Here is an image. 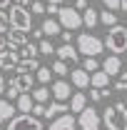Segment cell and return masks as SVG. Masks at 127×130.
I'll return each mask as SVG.
<instances>
[{
    "instance_id": "obj_17",
    "label": "cell",
    "mask_w": 127,
    "mask_h": 130,
    "mask_svg": "<svg viewBox=\"0 0 127 130\" xmlns=\"http://www.w3.org/2000/svg\"><path fill=\"white\" fill-rule=\"evenodd\" d=\"M32 105H35V100H32L30 93H20V95L15 98V108H17V113H30Z\"/></svg>"
},
{
    "instance_id": "obj_34",
    "label": "cell",
    "mask_w": 127,
    "mask_h": 130,
    "mask_svg": "<svg viewBox=\"0 0 127 130\" xmlns=\"http://www.w3.org/2000/svg\"><path fill=\"white\" fill-rule=\"evenodd\" d=\"M5 95L10 98V100H15V98L20 95V90H17V85H13V83H10V88H8V93H5Z\"/></svg>"
},
{
    "instance_id": "obj_19",
    "label": "cell",
    "mask_w": 127,
    "mask_h": 130,
    "mask_svg": "<svg viewBox=\"0 0 127 130\" xmlns=\"http://www.w3.org/2000/svg\"><path fill=\"white\" fill-rule=\"evenodd\" d=\"M17 55H20V60H28V58H37L40 55V48H37V43H25V45H20L17 48Z\"/></svg>"
},
{
    "instance_id": "obj_26",
    "label": "cell",
    "mask_w": 127,
    "mask_h": 130,
    "mask_svg": "<svg viewBox=\"0 0 127 130\" xmlns=\"http://www.w3.org/2000/svg\"><path fill=\"white\" fill-rule=\"evenodd\" d=\"M37 48H40V55H55L52 38H48V40H40V43H37Z\"/></svg>"
},
{
    "instance_id": "obj_36",
    "label": "cell",
    "mask_w": 127,
    "mask_h": 130,
    "mask_svg": "<svg viewBox=\"0 0 127 130\" xmlns=\"http://www.w3.org/2000/svg\"><path fill=\"white\" fill-rule=\"evenodd\" d=\"M57 10H60L57 3H48V8H45V13H50V15H57Z\"/></svg>"
},
{
    "instance_id": "obj_28",
    "label": "cell",
    "mask_w": 127,
    "mask_h": 130,
    "mask_svg": "<svg viewBox=\"0 0 127 130\" xmlns=\"http://www.w3.org/2000/svg\"><path fill=\"white\" fill-rule=\"evenodd\" d=\"M100 23H105L107 28H110V25H117V13H112V10L100 13Z\"/></svg>"
},
{
    "instance_id": "obj_14",
    "label": "cell",
    "mask_w": 127,
    "mask_h": 130,
    "mask_svg": "<svg viewBox=\"0 0 127 130\" xmlns=\"http://www.w3.org/2000/svg\"><path fill=\"white\" fill-rule=\"evenodd\" d=\"M102 70H105L110 78H112V75H120V70H122V60H120V55H110V58H105Z\"/></svg>"
},
{
    "instance_id": "obj_7",
    "label": "cell",
    "mask_w": 127,
    "mask_h": 130,
    "mask_svg": "<svg viewBox=\"0 0 127 130\" xmlns=\"http://www.w3.org/2000/svg\"><path fill=\"white\" fill-rule=\"evenodd\" d=\"M80 130H100V125H102V118H100V113H97L95 108H82L80 110V120H77Z\"/></svg>"
},
{
    "instance_id": "obj_40",
    "label": "cell",
    "mask_w": 127,
    "mask_h": 130,
    "mask_svg": "<svg viewBox=\"0 0 127 130\" xmlns=\"http://www.w3.org/2000/svg\"><path fill=\"white\" fill-rule=\"evenodd\" d=\"M3 93H5V78L0 75V95H3Z\"/></svg>"
},
{
    "instance_id": "obj_2",
    "label": "cell",
    "mask_w": 127,
    "mask_h": 130,
    "mask_svg": "<svg viewBox=\"0 0 127 130\" xmlns=\"http://www.w3.org/2000/svg\"><path fill=\"white\" fill-rule=\"evenodd\" d=\"M102 45L110 50L112 55L127 53V28H125V25H110L105 40H102Z\"/></svg>"
},
{
    "instance_id": "obj_20",
    "label": "cell",
    "mask_w": 127,
    "mask_h": 130,
    "mask_svg": "<svg viewBox=\"0 0 127 130\" xmlns=\"http://www.w3.org/2000/svg\"><path fill=\"white\" fill-rule=\"evenodd\" d=\"M67 110H70V105H65V100H55V103L45 105V115L43 118H55L60 113H67Z\"/></svg>"
},
{
    "instance_id": "obj_25",
    "label": "cell",
    "mask_w": 127,
    "mask_h": 130,
    "mask_svg": "<svg viewBox=\"0 0 127 130\" xmlns=\"http://www.w3.org/2000/svg\"><path fill=\"white\" fill-rule=\"evenodd\" d=\"M50 78H52V70H50V68H43V65H40V68L35 70V80H37V83L48 85V83H50Z\"/></svg>"
},
{
    "instance_id": "obj_32",
    "label": "cell",
    "mask_w": 127,
    "mask_h": 130,
    "mask_svg": "<svg viewBox=\"0 0 127 130\" xmlns=\"http://www.w3.org/2000/svg\"><path fill=\"white\" fill-rule=\"evenodd\" d=\"M102 5L107 8V10H112V13H120L122 8H120V0H102Z\"/></svg>"
},
{
    "instance_id": "obj_24",
    "label": "cell",
    "mask_w": 127,
    "mask_h": 130,
    "mask_svg": "<svg viewBox=\"0 0 127 130\" xmlns=\"http://www.w3.org/2000/svg\"><path fill=\"white\" fill-rule=\"evenodd\" d=\"M30 95L35 103H48V98H50V90L45 88V85H40V88H35V90H30Z\"/></svg>"
},
{
    "instance_id": "obj_6",
    "label": "cell",
    "mask_w": 127,
    "mask_h": 130,
    "mask_svg": "<svg viewBox=\"0 0 127 130\" xmlns=\"http://www.w3.org/2000/svg\"><path fill=\"white\" fill-rule=\"evenodd\" d=\"M57 20L67 30H80L82 28V15H80L77 8H60L57 10Z\"/></svg>"
},
{
    "instance_id": "obj_18",
    "label": "cell",
    "mask_w": 127,
    "mask_h": 130,
    "mask_svg": "<svg viewBox=\"0 0 127 130\" xmlns=\"http://www.w3.org/2000/svg\"><path fill=\"white\" fill-rule=\"evenodd\" d=\"M97 23H100V10H95V8H90V5H87V8L82 10V25H87V28L92 30Z\"/></svg>"
},
{
    "instance_id": "obj_4",
    "label": "cell",
    "mask_w": 127,
    "mask_h": 130,
    "mask_svg": "<svg viewBox=\"0 0 127 130\" xmlns=\"http://www.w3.org/2000/svg\"><path fill=\"white\" fill-rule=\"evenodd\" d=\"M8 130H43V123L37 115L30 113H17L8 120Z\"/></svg>"
},
{
    "instance_id": "obj_1",
    "label": "cell",
    "mask_w": 127,
    "mask_h": 130,
    "mask_svg": "<svg viewBox=\"0 0 127 130\" xmlns=\"http://www.w3.org/2000/svg\"><path fill=\"white\" fill-rule=\"evenodd\" d=\"M102 123L107 130H127V105L125 103H115L102 110Z\"/></svg>"
},
{
    "instance_id": "obj_15",
    "label": "cell",
    "mask_w": 127,
    "mask_h": 130,
    "mask_svg": "<svg viewBox=\"0 0 127 130\" xmlns=\"http://www.w3.org/2000/svg\"><path fill=\"white\" fill-rule=\"evenodd\" d=\"M52 98L55 100H70V83L67 80L52 83Z\"/></svg>"
},
{
    "instance_id": "obj_16",
    "label": "cell",
    "mask_w": 127,
    "mask_h": 130,
    "mask_svg": "<svg viewBox=\"0 0 127 130\" xmlns=\"http://www.w3.org/2000/svg\"><path fill=\"white\" fill-rule=\"evenodd\" d=\"M90 85H92V88H107V85H110V75L97 68V70L90 73Z\"/></svg>"
},
{
    "instance_id": "obj_23",
    "label": "cell",
    "mask_w": 127,
    "mask_h": 130,
    "mask_svg": "<svg viewBox=\"0 0 127 130\" xmlns=\"http://www.w3.org/2000/svg\"><path fill=\"white\" fill-rule=\"evenodd\" d=\"M13 113H17V108L10 103V100H0V123H5V120H10Z\"/></svg>"
},
{
    "instance_id": "obj_10",
    "label": "cell",
    "mask_w": 127,
    "mask_h": 130,
    "mask_svg": "<svg viewBox=\"0 0 127 130\" xmlns=\"http://www.w3.org/2000/svg\"><path fill=\"white\" fill-rule=\"evenodd\" d=\"M50 130H77V123H75V118L67 110V113L55 115V120L50 123Z\"/></svg>"
},
{
    "instance_id": "obj_29",
    "label": "cell",
    "mask_w": 127,
    "mask_h": 130,
    "mask_svg": "<svg viewBox=\"0 0 127 130\" xmlns=\"http://www.w3.org/2000/svg\"><path fill=\"white\" fill-rule=\"evenodd\" d=\"M82 68H85L87 73H92V70H97V68H100V60H97L95 55H85V63H82Z\"/></svg>"
},
{
    "instance_id": "obj_13",
    "label": "cell",
    "mask_w": 127,
    "mask_h": 130,
    "mask_svg": "<svg viewBox=\"0 0 127 130\" xmlns=\"http://www.w3.org/2000/svg\"><path fill=\"white\" fill-rule=\"evenodd\" d=\"M40 28H43V32H45V38H55V35H60V30H62V25H60L57 18H45Z\"/></svg>"
},
{
    "instance_id": "obj_11",
    "label": "cell",
    "mask_w": 127,
    "mask_h": 130,
    "mask_svg": "<svg viewBox=\"0 0 127 130\" xmlns=\"http://www.w3.org/2000/svg\"><path fill=\"white\" fill-rule=\"evenodd\" d=\"M55 55H57L60 60H65V63H67V60H70V63H77L80 60V53H77V48H75L72 43H62L60 48H55Z\"/></svg>"
},
{
    "instance_id": "obj_27",
    "label": "cell",
    "mask_w": 127,
    "mask_h": 130,
    "mask_svg": "<svg viewBox=\"0 0 127 130\" xmlns=\"http://www.w3.org/2000/svg\"><path fill=\"white\" fill-rule=\"evenodd\" d=\"M50 70H52V75H67V73H70V70H67V63H65V60H60V58L52 63V68H50Z\"/></svg>"
},
{
    "instance_id": "obj_42",
    "label": "cell",
    "mask_w": 127,
    "mask_h": 130,
    "mask_svg": "<svg viewBox=\"0 0 127 130\" xmlns=\"http://www.w3.org/2000/svg\"><path fill=\"white\" fill-rule=\"evenodd\" d=\"M120 8H122V13H127V0H120Z\"/></svg>"
},
{
    "instance_id": "obj_22",
    "label": "cell",
    "mask_w": 127,
    "mask_h": 130,
    "mask_svg": "<svg viewBox=\"0 0 127 130\" xmlns=\"http://www.w3.org/2000/svg\"><path fill=\"white\" fill-rule=\"evenodd\" d=\"M85 105H87L85 93H72V95H70V113H80Z\"/></svg>"
},
{
    "instance_id": "obj_39",
    "label": "cell",
    "mask_w": 127,
    "mask_h": 130,
    "mask_svg": "<svg viewBox=\"0 0 127 130\" xmlns=\"http://www.w3.org/2000/svg\"><path fill=\"white\" fill-rule=\"evenodd\" d=\"M15 3H17V5H25V8H30V3H32V0H15Z\"/></svg>"
},
{
    "instance_id": "obj_37",
    "label": "cell",
    "mask_w": 127,
    "mask_h": 130,
    "mask_svg": "<svg viewBox=\"0 0 127 130\" xmlns=\"http://www.w3.org/2000/svg\"><path fill=\"white\" fill-rule=\"evenodd\" d=\"M32 38H35V40H43V38H45L43 28H35V30H32Z\"/></svg>"
},
{
    "instance_id": "obj_12",
    "label": "cell",
    "mask_w": 127,
    "mask_h": 130,
    "mask_svg": "<svg viewBox=\"0 0 127 130\" xmlns=\"http://www.w3.org/2000/svg\"><path fill=\"white\" fill-rule=\"evenodd\" d=\"M70 83H72L75 88H80V90H85V88L90 85V73H87L85 68H75V70L70 73Z\"/></svg>"
},
{
    "instance_id": "obj_31",
    "label": "cell",
    "mask_w": 127,
    "mask_h": 130,
    "mask_svg": "<svg viewBox=\"0 0 127 130\" xmlns=\"http://www.w3.org/2000/svg\"><path fill=\"white\" fill-rule=\"evenodd\" d=\"M10 30V18L8 13H3V8H0V32H8Z\"/></svg>"
},
{
    "instance_id": "obj_43",
    "label": "cell",
    "mask_w": 127,
    "mask_h": 130,
    "mask_svg": "<svg viewBox=\"0 0 127 130\" xmlns=\"http://www.w3.org/2000/svg\"><path fill=\"white\" fill-rule=\"evenodd\" d=\"M10 3H13V0H0V8H8Z\"/></svg>"
},
{
    "instance_id": "obj_5",
    "label": "cell",
    "mask_w": 127,
    "mask_h": 130,
    "mask_svg": "<svg viewBox=\"0 0 127 130\" xmlns=\"http://www.w3.org/2000/svg\"><path fill=\"white\" fill-rule=\"evenodd\" d=\"M105 50V45H102V40L100 38H95L92 32H80L77 35V53H82V55H100Z\"/></svg>"
},
{
    "instance_id": "obj_41",
    "label": "cell",
    "mask_w": 127,
    "mask_h": 130,
    "mask_svg": "<svg viewBox=\"0 0 127 130\" xmlns=\"http://www.w3.org/2000/svg\"><path fill=\"white\" fill-rule=\"evenodd\" d=\"M5 45H8V40H5V38H3V32H0V50L5 48Z\"/></svg>"
},
{
    "instance_id": "obj_38",
    "label": "cell",
    "mask_w": 127,
    "mask_h": 130,
    "mask_svg": "<svg viewBox=\"0 0 127 130\" xmlns=\"http://www.w3.org/2000/svg\"><path fill=\"white\" fill-rule=\"evenodd\" d=\"M75 8H77V10H85V8H87V0H75Z\"/></svg>"
},
{
    "instance_id": "obj_21",
    "label": "cell",
    "mask_w": 127,
    "mask_h": 130,
    "mask_svg": "<svg viewBox=\"0 0 127 130\" xmlns=\"http://www.w3.org/2000/svg\"><path fill=\"white\" fill-rule=\"evenodd\" d=\"M25 43H28V35H25L23 30H15V28H13V32L8 35V45L17 50L20 45H25Z\"/></svg>"
},
{
    "instance_id": "obj_8",
    "label": "cell",
    "mask_w": 127,
    "mask_h": 130,
    "mask_svg": "<svg viewBox=\"0 0 127 130\" xmlns=\"http://www.w3.org/2000/svg\"><path fill=\"white\" fill-rule=\"evenodd\" d=\"M13 85H17V90L20 93H30L32 85H35V75H32L30 70H25V68H20V65H15V75H13Z\"/></svg>"
},
{
    "instance_id": "obj_45",
    "label": "cell",
    "mask_w": 127,
    "mask_h": 130,
    "mask_svg": "<svg viewBox=\"0 0 127 130\" xmlns=\"http://www.w3.org/2000/svg\"><path fill=\"white\" fill-rule=\"evenodd\" d=\"M125 105H127V103H125Z\"/></svg>"
},
{
    "instance_id": "obj_44",
    "label": "cell",
    "mask_w": 127,
    "mask_h": 130,
    "mask_svg": "<svg viewBox=\"0 0 127 130\" xmlns=\"http://www.w3.org/2000/svg\"><path fill=\"white\" fill-rule=\"evenodd\" d=\"M45 3H57V5H62V0H45Z\"/></svg>"
},
{
    "instance_id": "obj_3",
    "label": "cell",
    "mask_w": 127,
    "mask_h": 130,
    "mask_svg": "<svg viewBox=\"0 0 127 130\" xmlns=\"http://www.w3.org/2000/svg\"><path fill=\"white\" fill-rule=\"evenodd\" d=\"M8 18H10V28H15V30H23L28 32L32 28V13L25 8V5H10V13H8Z\"/></svg>"
},
{
    "instance_id": "obj_30",
    "label": "cell",
    "mask_w": 127,
    "mask_h": 130,
    "mask_svg": "<svg viewBox=\"0 0 127 130\" xmlns=\"http://www.w3.org/2000/svg\"><path fill=\"white\" fill-rule=\"evenodd\" d=\"M115 90L127 93V73H120V78H117V83H115Z\"/></svg>"
},
{
    "instance_id": "obj_35",
    "label": "cell",
    "mask_w": 127,
    "mask_h": 130,
    "mask_svg": "<svg viewBox=\"0 0 127 130\" xmlns=\"http://www.w3.org/2000/svg\"><path fill=\"white\" fill-rule=\"evenodd\" d=\"M30 10L35 15H40V13H45V5H43V3H30Z\"/></svg>"
},
{
    "instance_id": "obj_33",
    "label": "cell",
    "mask_w": 127,
    "mask_h": 130,
    "mask_svg": "<svg viewBox=\"0 0 127 130\" xmlns=\"http://www.w3.org/2000/svg\"><path fill=\"white\" fill-rule=\"evenodd\" d=\"M30 113H32V115H37V118H43V115H45V103H35Z\"/></svg>"
},
{
    "instance_id": "obj_9",
    "label": "cell",
    "mask_w": 127,
    "mask_h": 130,
    "mask_svg": "<svg viewBox=\"0 0 127 130\" xmlns=\"http://www.w3.org/2000/svg\"><path fill=\"white\" fill-rule=\"evenodd\" d=\"M20 63V55H17L15 48L5 45L0 50V70H15V65Z\"/></svg>"
}]
</instances>
